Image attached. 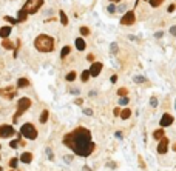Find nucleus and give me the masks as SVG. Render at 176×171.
<instances>
[{"label":"nucleus","instance_id":"obj_10","mask_svg":"<svg viewBox=\"0 0 176 171\" xmlns=\"http://www.w3.org/2000/svg\"><path fill=\"white\" fill-rule=\"evenodd\" d=\"M167 149H168V139L164 136V137H161V139H159L158 153H159V154H165V153H167Z\"/></svg>","mask_w":176,"mask_h":171},{"label":"nucleus","instance_id":"obj_38","mask_svg":"<svg viewBox=\"0 0 176 171\" xmlns=\"http://www.w3.org/2000/svg\"><path fill=\"white\" fill-rule=\"evenodd\" d=\"M151 105H154V106H156V105H158V100H156V99H154V97L151 99Z\"/></svg>","mask_w":176,"mask_h":171},{"label":"nucleus","instance_id":"obj_33","mask_svg":"<svg viewBox=\"0 0 176 171\" xmlns=\"http://www.w3.org/2000/svg\"><path fill=\"white\" fill-rule=\"evenodd\" d=\"M170 34H172V36H176V25L170 28Z\"/></svg>","mask_w":176,"mask_h":171},{"label":"nucleus","instance_id":"obj_43","mask_svg":"<svg viewBox=\"0 0 176 171\" xmlns=\"http://www.w3.org/2000/svg\"><path fill=\"white\" fill-rule=\"evenodd\" d=\"M173 149H175V151H176V143H175V147H173Z\"/></svg>","mask_w":176,"mask_h":171},{"label":"nucleus","instance_id":"obj_16","mask_svg":"<svg viewBox=\"0 0 176 171\" xmlns=\"http://www.w3.org/2000/svg\"><path fill=\"white\" fill-rule=\"evenodd\" d=\"M119 116H120V117H122L124 120H125V119H128V117H130V116H131V111H130V108H124V109H120Z\"/></svg>","mask_w":176,"mask_h":171},{"label":"nucleus","instance_id":"obj_29","mask_svg":"<svg viewBox=\"0 0 176 171\" xmlns=\"http://www.w3.org/2000/svg\"><path fill=\"white\" fill-rule=\"evenodd\" d=\"M80 34H82V36H88V34H90V28L82 26V28H80Z\"/></svg>","mask_w":176,"mask_h":171},{"label":"nucleus","instance_id":"obj_6","mask_svg":"<svg viewBox=\"0 0 176 171\" xmlns=\"http://www.w3.org/2000/svg\"><path fill=\"white\" fill-rule=\"evenodd\" d=\"M134 20H136V16H134V11H127L124 17L120 19V25H124V26H130L134 23Z\"/></svg>","mask_w":176,"mask_h":171},{"label":"nucleus","instance_id":"obj_30","mask_svg":"<svg viewBox=\"0 0 176 171\" xmlns=\"http://www.w3.org/2000/svg\"><path fill=\"white\" fill-rule=\"evenodd\" d=\"M17 145H19V140H11V143H9L11 148H16Z\"/></svg>","mask_w":176,"mask_h":171},{"label":"nucleus","instance_id":"obj_21","mask_svg":"<svg viewBox=\"0 0 176 171\" xmlns=\"http://www.w3.org/2000/svg\"><path fill=\"white\" fill-rule=\"evenodd\" d=\"M70 51H71V48H70L68 45L63 46V48H62V52H60V59H65V57L70 54Z\"/></svg>","mask_w":176,"mask_h":171},{"label":"nucleus","instance_id":"obj_44","mask_svg":"<svg viewBox=\"0 0 176 171\" xmlns=\"http://www.w3.org/2000/svg\"><path fill=\"white\" fill-rule=\"evenodd\" d=\"M0 171H3V170H2V167H0Z\"/></svg>","mask_w":176,"mask_h":171},{"label":"nucleus","instance_id":"obj_5","mask_svg":"<svg viewBox=\"0 0 176 171\" xmlns=\"http://www.w3.org/2000/svg\"><path fill=\"white\" fill-rule=\"evenodd\" d=\"M31 106V99L28 97H22V99H19V103H17V113L14 116V122H17V119L22 116L26 109H28Z\"/></svg>","mask_w":176,"mask_h":171},{"label":"nucleus","instance_id":"obj_19","mask_svg":"<svg viewBox=\"0 0 176 171\" xmlns=\"http://www.w3.org/2000/svg\"><path fill=\"white\" fill-rule=\"evenodd\" d=\"M164 136H165L164 134V129H156V131L153 133V139L154 140H159L161 137H164Z\"/></svg>","mask_w":176,"mask_h":171},{"label":"nucleus","instance_id":"obj_4","mask_svg":"<svg viewBox=\"0 0 176 171\" xmlns=\"http://www.w3.org/2000/svg\"><path fill=\"white\" fill-rule=\"evenodd\" d=\"M20 134H22L23 137L30 139V140H34L37 137V129L34 128V125L25 124V125H22V128H20Z\"/></svg>","mask_w":176,"mask_h":171},{"label":"nucleus","instance_id":"obj_31","mask_svg":"<svg viewBox=\"0 0 176 171\" xmlns=\"http://www.w3.org/2000/svg\"><path fill=\"white\" fill-rule=\"evenodd\" d=\"M120 103H122V105H127L128 103V97H127V96H124V97L120 99Z\"/></svg>","mask_w":176,"mask_h":171},{"label":"nucleus","instance_id":"obj_36","mask_svg":"<svg viewBox=\"0 0 176 171\" xmlns=\"http://www.w3.org/2000/svg\"><path fill=\"white\" fill-rule=\"evenodd\" d=\"M87 59L90 60V62H93V60H94V56H93V54H88V56H87Z\"/></svg>","mask_w":176,"mask_h":171},{"label":"nucleus","instance_id":"obj_42","mask_svg":"<svg viewBox=\"0 0 176 171\" xmlns=\"http://www.w3.org/2000/svg\"><path fill=\"white\" fill-rule=\"evenodd\" d=\"M111 3H118V2H120V0H110Z\"/></svg>","mask_w":176,"mask_h":171},{"label":"nucleus","instance_id":"obj_24","mask_svg":"<svg viewBox=\"0 0 176 171\" xmlns=\"http://www.w3.org/2000/svg\"><path fill=\"white\" fill-rule=\"evenodd\" d=\"M66 80H68V82L76 80V73H74V71H70L68 74H66Z\"/></svg>","mask_w":176,"mask_h":171},{"label":"nucleus","instance_id":"obj_1","mask_svg":"<svg viewBox=\"0 0 176 171\" xmlns=\"http://www.w3.org/2000/svg\"><path fill=\"white\" fill-rule=\"evenodd\" d=\"M63 143L68 148H71V151L77 156H90L94 149V143L91 140V133L87 128H76L74 131L65 134Z\"/></svg>","mask_w":176,"mask_h":171},{"label":"nucleus","instance_id":"obj_41","mask_svg":"<svg viewBox=\"0 0 176 171\" xmlns=\"http://www.w3.org/2000/svg\"><path fill=\"white\" fill-rule=\"evenodd\" d=\"M134 80H136V82H144V77H136Z\"/></svg>","mask_w":176,"mask_h":171},{"label":"nucleus","instance_id":"obj_34","mask_svg":"<svg viewBox=\"0 0 176 171\" xmlns=\"http://www.w3.org/2000/svg\"><path fill=\"white\" fill-rule=\"evenodd\" d=\"M108 11H110V12H114V11H116V8H114V5H113V3L108 6Z\"/></svg>","mask_w":176,"mask_h":171},{"label":"nucleus","instance_id":"obj_26","mask_svg":"<svg viewBox=\"0 0 176 171\" xmlns=\"http://www.w3.org/2000/svg\"><path fill=\"white\" fill-rule=\"evenodd\" d=\"M5 20H6V22H9L11 25H16V23H19V22H17V19H12V17H9V16H5Z\"/></svg>","mask_w":176,"mask_h":171},{"label":"nucleus","instance_id":"obj_14","mask_svg":"<svg viewBox=\"0 0 176 171\" xmlns=\"http://www.w3.org/2000/svg\"><path fill=\"white\" fill-rule=\"evenodd\" d=\"M17 86H19V88H28V86H30V80L25 79V77L19 79V80H17Z\"/></svg>","mask_w":176,"mask_h":171},{"label":"nucleus","instance_id":"obj_28","mask_svg":"<svg viewBox=\"0 0 176 171\" xmlns=\"http://www.w3.org/2000/svg\"><path fill=\"white\" fill-rule=\"evenodd\" d=\"M17 160H19V159H16V157H12V159L9 160V167H11L12 170H14V168L17 167Z\"/></svg>","mask_w":176,"mask_h":171},{"label":"nucleus","instance_id":"obj_9","mask_svg":"<svg viewBox=\"0 0 176 171\" xmlns=\"http://www.w3.org/2000/svg\"><path fill=\"white\" fill-rule=\"evenodd\" d=\"M100 71H102V63L100 62H91V68L88 70V73H90V76L93 77H97Z\"/></svg>","mask_w":176,"mask_h":171},{"label":"nucleus","instance_id":"obj_23","mask_svg":"<svg viewBox=\"0 0 176 171\" xmlns=\"http://www.w3.org/2000/svg\"><path fill=\"white\" fill-rule=\"evenodd\" d=\"M88 79H90V73H88V70L82 71V74H80V80H82V82H87Z\"/></svg>","mask_w":176,"mask_h":171},{"label":"nucleus","instance_id":"obj_25","mask_svg":"<svg viewBox=\"0 0 176 171\" xmlns=\"http://www.w3.org/2000/svg\"><path fill=\"white\" fill-rule=\"evenodd\" d=\"M162 2H164V0H150V5L153 6V8H158V6L162 5Z\"/></svg>","mask_w":176,"mask_h":171},{"label":"nucleus","instance_id":"obj_18","mask_svg":"<svg viewBox=\"0 0 176 171\" xmlns=\"http://www.w3.org/2000/svg\"><path fill=\"white\" fill-rule=\"evenodd\" d=\"M26 17H28V14H26L23 9H20V11H19V14H17V22H25Z\"/></svg>","mask_w":176,"mask_h":171},{"label":"nucleus","instance_id":"obj_3","mask_svg":"<svg viewBox=\"0 0 176 171\" xmlns=\"http://www.w3.org/2000/svg\"><path fill=\"white\" fill-rule=\"evenodd\" d=\"M43 0H26V3L23 5V11L26 14H36V12L42 8Z\"/></svg>","mask_w":176,"mask_h":171},{"label":"nucleus","instance_id":"obj_11","mask_svg":"<svg viewBox=\"0 0 176 171\" xmlns=\"http://www.w3.org/2000/svg\"><path fill=\"white\" fill-rule=\"evenodd\" d=\"M173 124V117L170 114H164L161 119V126H170Z\"/></svg>","mask_w":176,"mask_h":171},{"label":"nucleus","instance_id":"obj_7","mask_svg":"<svg viewBox=\"0 0 176 171\" xmlns=\"http://www.w3.org/2000/svg\"><path fill=\"white\" fill-rule=\"evenodd\" d=\"M16 131H14V128H12L11 125H0V137H11V136H14Z\"/></svg>","mask_w":176,"mask_h":171},{"label":"nucleus","instance_id":"obj_17","mask_svg":"<svg viewBox=\"0 0 176 171\" xmlns=\"http://www.w3.org/2000/svg\"><path fill=\"white\" fill-rule=\"evenodd\" d=\"M2 46L5 48V50H14V43H12L11 40H8V39H3Z\"/></svg>","mask_w":176,"mask_h":171},{"label":"nucleus","instance_id":"obj_12","mask_svg":"<svg viewBox=\"0 0 176 171\" xmlns=\"http://www.w3.org/2000/svg\"><path fill=\"white\" fill-rule=\"evenodd\" d=\"M11 34V26H2L0 28V37L2 39H8Z\"/></svg>","mask_w":176,"mask_h":171},{"label":"nucleus","instance_id":"obj_8","mask_svg":"<svg viewBox=\"0 0 176 171\" xmlns=\"http://www.w3.org/2000/svg\"><path fill=\"white\" fill-rule=\"evenodd\" d=\"M16 96V88L14 86H6L0 90V97H5V99H12Z\"/></svg>","mask_w":176,"mask_h":171},{"label":"nucleus","instance_id":"obj_27","mask_svg":"<svg viewBox=\"0 0 176 171\" xmlns=\"http://www.w3.org/2000/svg\"><path fill=\"white\" fill-rule=\"evenodd\" d=\"M118 94L124 97V96H127V94H128V90H127V88H119V90H118Z\"/></svg>","mask_w":176,"mask_h":171},{"label":"nucleus","instance_id":"obj_35","mask_svg":"<svg viewBox=\"0 0 176 171\" xmlns=\"http://www.w3.org/2000/svg\"><path fill=\"white\" fill-rule=\"evenodd\" d=\"M176 9V5H170V6H168V12H173Z\"/></svg>","mask_w":176,"mask_h":171},{"label":"nucleus","instance_id":"obj_2","mask_svg":"<svg viewBox=\"0 0 176 171\" xmlns=\"http://www.w3.org/2000/svg\"><path fill=\"white\" fill-rule=\"evenodd\" d=\"M34 46L40 52H51L54 50V39L48 34H40L34 40Z\"/></svg>","mask_w":176,"mask_h":171},{"label":"nucleus","instance_id":"obj_20","mask_svg":"<svg viewBox=\"0 0 176 171\" xmlns=\"http://www.w3.org/2000/svg\"><path fill=\"white\" fill-rule=\"evenodd\" d=\"M48 116H50V113L46 111V109H43L42 114H40V124H46V120H48Z\"/></svg>","mask_w":176,"mask_h":171},{"label":"nucleus","instance_id":"obj_40","mask_svg":"<svg viewBox=\"0 0 176 171\" xmlns=\"http://www.w3.org/2000/svg\"><path fill=\"white\" fill-rule=\"evenodd\" d=\"M116 80H118V76H113V77H111V83H114Z\"/></svg>","mask_w":176,"mask_h":171},{"label":"nucleus","instance_id":"obj_15","mask_svg":"<svg viewBox=\"0 0 176 171\" xmlns=\"http://www.w3.org/2000/svg\"><path fill=\"white\" fill-rule=\"evenodd\" d=\"M20 160H22L23 163H30L32 160V154L31 153H23L22 156H20Z\"/></svg>","mask_w":176,"mask_h":171},{"label":"nucleus","instance_id":"obj_32","mask_svg":"<svg viewBox=\"0 0 176 171\" xmlns=\"http://www.w3.org/2000/svg\"><path fill=\"white\" fill-rule=\"evenodd\" d=\"M110 48H111V52H116V51H118V45H116V43H111Z\"/></svg>","mask_w":176,"mask_h":171},{"label":"nucleus","instance_id":"obj_22","mask_svg":"<svg viewBox=\"0 0 176 171\" xmlns=\"http://www.w3.org/2000/svg\"><path fill=\"white\" fill-rule=\"evenodd\" d=\"M59 16H60V22H62V25H68V17H66V14L63 11H59Z\"/></svg>","mask_w":176,"mask_h":171},{"label":"nucleus","instance_id":"obj_13","mask_svg":"<svg viewBox=\"0 0 176 171\" xmlns=\"http://www.w3.org/2000/svg\"><path fill=\"white\" fill-rule=\"evenodd\" d=\"M85 40L82 39V37H79V39H76V48H77V50L79 51H84L85 50Z\"/></svg>","mask_w":176,"mask_h":171},{"label":"nucleus","instance_id":"obj_45","mask_svg":"<svg viewBox=\"0 0 176 171\" xmlns=\"http://www.w3.org/2000/svg\"><path fill=\"white\" fill-rule=\"evenodd\" d=\"M0 148H2V147H0Z\"/></svg>","mask_w":176,"mask_h":171},{"label":"nucleus","instance_id":"obj_37","mask_svg":"<svg viewBox=\"0 0 176 171\" xmlns=\"http://www.w3.org/2000/svg\"><path fill=\"white\" fill-rule=\"evenodd\" d=\"M162 36H164V34H162V32H156V34H154V37H156V39H161Z\"/></svg>","mask_w":176,"mask_h":171},{"label":"nucleus","instance_id":"obj_39","mask_svg":"<svg viewBox=\"0 0 176 171\" xmlns=\"http://www.w3.org/2000/svg\"><path fill=\"white\" fill-rule=\"evenodd\" d=\"M119 113H120V109L119 108H114V116H119Z\"/></svg>","mask_w":176,"mask_h":171}]
</instances>
